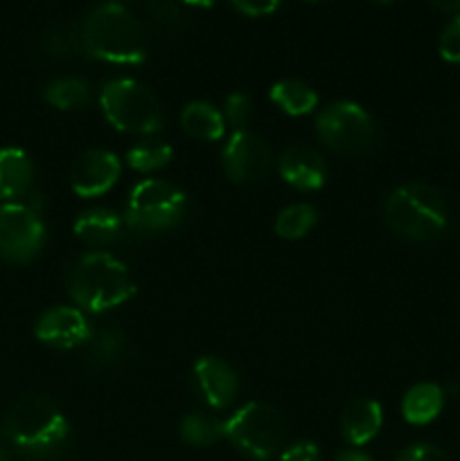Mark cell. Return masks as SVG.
<instances>
[{
  "label": "cell",
  "instance_id": "1",
  "mask_svg": "<svg viewBox=\"0 0 460 461\" xmlns=\"http://www.w3.org/2000/svg\"><path fill=\"white\" fill-rule=\"evenodd\" d=\"M79 52L108 63H143L147 41L138 16L122 3L95 5L77 27Z\"/></svg>",
  "mask_w": 460,
  "mask_h": 461
},
{
  "label": "cell",
  "instance_id": "2",
  "mask_svg": "<svg viewBox=\"0 0 460 461\" xmlns=\"http://www.w3.org/2000/svg\"><path fill=\"white\" fill-rule=\"evenodd\" d=\"M5 435L23 457L48 461L66 446L70 423L50 396L32 392L12 405L5 419Z\"/></svg>",
  "mask_w": 460,
  "mask_h": 461
},
{
  "label": "cell",
  "instance_id": "3",
  "mask_svg": "<svg viewBox=\"0 0 460 461\" xmlns=\"http://www.w3.org/2000/svg\"><path fill=\"white\" fill-rule=\"evenodd\" d=\"M68 293L79 309L104 313L135 295L131 270L108 252H86L68 273Z\"/></svg>",
  "mask_w": 460,
  "mask_h": 461
},
{
  "label": "cell",
  "instance_id": "4",
  "mask_svg": "<svg viewBox=\"0 0 460 461\" xmlns=\"http://www.w3.org/2000/svg\"><path fill=\"white\" fill-rule=\"evenodd\" d=\"M388 228L410 241H433L446 228L442 194L427 183H409L388 194L383 205Z\"/></svg>",
  "mask_w": 460,
  "mask_h": 461
},
{
  "label": "cell",
  "instance_id": "5",
  "mask_svg": "<svg viewBox=\"0 0 460 461\" xmlns=\"http://www.w3.org/2000/svg\"><path fill=\"white\" fill-rule=\"evenodd\" d=\"M99 104L106 120L122 133L153 135L165 124L156 95L133 79H113L102 86Z\"/></svg>",
  "mask_w": 460,
  "mask_h": 461
},
{
  "label": "cell",
  "instance_id": "6",
  "mask_svg": "<svg viewBox=\"0 0 460 461\" xmlns=\"http://www.w3.org/2000/svg\"><path fill=\"white\" fill-rule=\"evenodd\" d=\"M185 205V194L176 185L170 180L147 178L129 194L124 223L135 232H162L183 221Z\"/></svg>",
  "mask_w": 460,
  "mask_h": 461
},
{
  "label": "cell",
  "instance_id": "7",
  "mask_svg": "<svg viewBox=\"0 0 460 461\" xmlns=\"http://www.w3.org/2000/svg\"><path fill=\"white\" fill-rule=\"evenodd\" d=\"M225 437L242 455L264 461L284 444L287 423L273 405L248 403L225 421Z\"/></svg>",
  "mask_w": 460,
  "mask_h": 461
},
{
  "label": "cell",
  "instance_id": "8",
  "mask_svg": "<svg viewBox=\"0 0 460 461\" xmlns=\"http://www.w3.org/2000/svg\"><path fill=\"white\" fill-rule=\"evenodd\" d=\"M318 138L341 153H361L377 140V124L363 106L354 102H334L316 117Z\"/></svg>",
  "mask_w": 460,
  "mask_h": 461
},
{
  "label": "cell",
  "instance_id": "9",
  "mask_svg": "<svg viewBox=\"0 0 460 461\" xmlns=\"http://www.w3.org/2000/svg\"><path fill=\"white\" fill-rule=\"evenodd\" d=\"M45 243V225L39 212L25 203L0 205V257L16 264L34 259Z\"/></svg>",
  "mask_w": 460,
  "mask_h": 461
},
{
  "label": "cell",
  "instance_id": "10",
  "mask_svg": "<svg viewBox=\"0 0 460 461\" xmlns=\"http://www.w3.org/2000/svg\"><path fill=\"white\" fill-rule=\"evenodd\" d=\"M221 162L233 183H260L273 169V153L269 142L253 131H233L221 153Z\"/></svg>",
  "mask_w": 460,
  "mask_h": 461
},
{
  "label": "cell",
  "instance_id": "11",
  "mask_svg": "<svg viewBox=\"0 0 460 461\" xmlns=\"http://www.w3.org/2000/svg\"><path fill=\"white\" fill-rule=\"evenodd\" d=\"M122 174V162L115 153L104 149H86L70 167L72 192L81 198L106 194Z\"/></svg>",
  "mask_w": 460,
  "mask_h": 461
},
{
  "label": "cell",
  "instance_id": "12",
  "mask_svg": "<svg viewBox=\"0 0 460 461\" xmlns=\"http://www.w3.org/2000/svg\"><path fill=\"white\" fill-rule=\"evenodd\" d=\"M34 336L57 349H75L90 342V324L81 309L52 306L34 324Z\"/></svg>",
  "mask_w": 460,
  "mask_h": 461
},
{
  "label": "cell",
  "instance_id": "13",
  "mask_svg": "<svg viewBox=\"0 0 460 461\" xmlns=\"http://www.w3.org/2000/svg\"><path fill=\"white\" fill-rule=\"evenodd\" d=\"M194 385L212 410H225L239 394V378L235 369L221 358L203 356L194 365Z\"/></svg>",
  "mask_w": 460,
  "mask_h": 461
},
{
  "label": "cell",
  "instance_id": "14",
  "mask_svg": "<svg viewBox=\"0 0 460 461\" xmlns=\"http://www.w3.org/2000/svg\"><path fill=\"white\" fill-rule=\"evenodd\" d=\"M278 171L284 183L302 192H316L327 180L325 158L309 144H291L284 149L278 160Z\"/></svg>",
  "mask_w": 460,
  "mask_h": 461
},
{
  "label": "cell",
  "instance_id": "15",
  "mask_svg": "<svg viewBox=\"0 0 460 461\" xmlns=\"http://www.w3.org/2000/svg\"><path fill=\"white\" fill-rule=\"evenodd\" d=\"M383 410L373 399H352L341 414V432L347 444L365 446L379 435Z\"/></svg>",
  "mask_w": 460,
  "mask_h": 461
},
{
  "label": "cell",
  "instance_id": "16",
  "mask_svg": "<svg viewBox=\"0 0 460 461\" xmlns=\"http://www.w3.org/2000/svg\"><path fill=\"white\" fill-rule=\"evenodd\" d=\"M32 180H34V165L30 156L18 147L0 149V198L16 203V198L30 192Z\"/></svg>",
  "mask_w": 460,
  "mask_h": 461
},
{
  "label": "cell",
  "instance_id": "17",
  "mask_svg": "<svg viewBox=\"0 0 460 461\" xmlns=\"http://www.w3.org/2000/svg\"><path fill=\"white\" fill-rule=\"evenodd\" d=\"M77 237L93 246H106V243H115L122 237L124 230V221L117 212L106 210V207H93L77 216L75 225H72Z\"/></svg>",
  "mask_w": 460,
  "mask_h": 461
},
{
  "label": "cell",
  "instance_id": "18",
  "mask_svg": "<svg viewBox=\"0 0 460 461\" xmlns=\"http://www.w3.org/2000/svg\"><path fill=\"white\" fill-rule=\"evenodd\" d=\"M445 408V392L436 383H418L406 392L401 401V414L413 426H427L436 421Z\"/></svg>",
  "mask_w": 460,
  "mask_h": 461
},
{
  "label": "cell",
  "instance_id": "19",
  "mask_svg": "<svg viewBox=\"0 0 460 461\" xmlns=\"http://www.w3.org/2000/svg\"><path fill=\"white\" fill-rule=\"evenodd\" d=\"M180 126L188 135L197 140H207L215 142L225 133L224 113L207 102H189L180 111Z\"/></svg>",
  "mask_w": 460,
  "mask_h": 461
},
{
  "label": "cell",
  "instance_id": "20",
  "mask_svg": "<svg viewBox=\"0 0 460 461\" xmlns=\"http://www.w3.org/2000/svg\"><path fill=\"white\" fill-rule=\"evenodd\" d=\"M271 102L287 115H309L318 106V93L300 79H282L271 86Z\"/></svg>",
  "mask_w": 460,
  "mask_h": 461
},
{
  "label": "cell",
  "instance_id": "21",
  "mask_svg": "<svg viewBox=\"0 0 460 461\" xmlns=\"http://www.w3.org/2000/svg\"><path fill=\"white\" fill-rule=\"evenodd\" d=\"M43 97L45 102L61 111L81 108L90 99V84L81 77H59L45 86Z\"/></svg>",
  "mask_w": 460,
  "mask_h": 461
},
{
  "label": "cell",
  "instance_id": "22",
  "mask_svg": "<svg viewBox=\"0 0 460 461\" xmlns=\"http://www.w3.org/2000/svg\"><path fill=\"white\" fill-rule=\"evenodd\" d=\"M180 437H183L185 444L206 448V446H212L219 439H224L225 423L215 417H207L203 412H189L180 421Z\"/></svg>",
  "mask_w": 460,
  "mask_h": 461
},
{
  "label": "cell",
  "instance_id": "23",
  "mask_svg": "<svg viewBox=\"0 0 460 461\" xmlns=\"http://www.w3.org/2000/svg\"><path fill=\"white\" fill-rule=\"evenodd\" d=\"M124 347H126V338L120 329L115 327L102 329V331L90 340L88 354H86V365L93 369L108 367V365L120 360V356L124 354Z\"/></svg>",
  "mask_w": 460,
  "mask_h": 461
},
{
  "label": "cell",
  "instance_id": "24",
  "mask_svg": "<svg viewBox=\"0 0 460 461\" xmlns=\"http://www.w3.org/2000/svg\"><path fill=\"white\" fill-rule=\"evenodd\" d=\"M174 151L165 140L144 138L126 151V162L135 171H156L162 169L171 160Z\"/></svg>",
  "mask_w": 460,
  "mask_h": 461
},
{
  "label": "cell",
  "instance_id": "25",
  "mask_svg": "<svg viewBox=\"0 0 460 461\" xmlns=\"http://www.w3.org/2000/svg\"><path fill=\"white\" fill-rule=\"evenodd\" d=\"M316 225V210L309 203L284 207L275 219V234L282 239H302Z\"/></svg>",
  "mask_w": 460,
  "mask_h": 461
},
{
  "label": "cell",
  "instance_id": "26",
  "mask_svg": "<svg viewBox=\"0 0 460 461\" xmlns=\"http://www.w3.org/2000/svg\"><path fill=\"white\" fill-rule=\"evenodd\" d=\"M224 120L233 126L235 131L246 129L251 120V97L246 93H230L224 104Z\"/></svg>",
  "mask_w": 460,
  "mask_h": 461
},
{
  "label": "cell",
  "instance_id": "27",
  "mask_svg": "<svg viewBox=\"0 0 460 461\" xmlns=\"http://www.w3.org/2000/svg\"><path fill=\"white\" fill-rule=\"evenodd\" d=\"M41 48L52 57H66L70 52H79V43H77V30H52L43 36Z\"/></svg>",
  "mask_w": 460,
  "mask_h": 461
},
{
  "label": "cell",
  "instance_id": "28",
  "mask_svg": "<svg viewBox=\"0 0 460 461\" xmlns=\"http://www.w3.org/2000/svg\"><path fill=\"white\" fill-rule=\"evenodd\" d=\"M440 57L449 63H460V14H454L442 30Z\"/></svg>",
  "mask_w": 460,
  "mask_h": 461
},
{
  "label": "cell",
  "instance_id": "29",
  "mask_svg": "<svg viewBox=\"0 0 460 461\" xmlns=\"http://www.w3.org/2000/svg\"><path fill=\"white\" fill-rule=\"evenodd\" d=\"M397 461H449V457L433 444H413L397 455Z\"/></svg>",
  "mask_w": 460,
  "mask_h": 461
},
{
  "label": "cell",
  "instance_id": "30",
  "mask_svg": "<svg viewBox=\"0 0 460 461\" xmlns=\"http://www.w3.org/2000/svg\"><path fill=\"white\" fill-rule=\"evenodd\" d=\"M280 461H320V448L314 441H298L284 450Z\"/></svg>",
  "mask_w": 460,
  "mask_h": 461
},
{
  "label": "cell",
  "instance_id": "31",
  "mask_svg": "<svg viewBox=\"0 0 460 461\" xmlns=\"http://www.w3.org/2000/svg\"><path fill=\"white\" fill-rule=\"evenodd\" d=\"M233 7L237 9V12H242L244 16L260 18L273 14L280 5L275 3V0H237V3H233Z\"/></svg>",
  "mask_w": 460,
  "mask_h": 461
},
{
  "label": "cell",
  "instance_id": "32",
  "mask_svg": "<svg viewBox=\"0 0 460 461\" xmlns=\"http://www.w3.org/2000/svg\"><path fill=\"white\" fill-rule=\"evenodd\" d=\"M147 9L153 14V18L161 23H171V25H176V23L180 21V9L176 7L174 3H153L147 5Z\"/></svg>",
  "mask_w": 460,
  "mask_h": 461
},
{
  "label": "cell",
  "instance_id": "33",
  "mask_svg": "<svg viewBox=\"0 0 460 461\" xmlns=\"http://www.w3.org/2000/svg\"><path fill=\"white\" fill-rule=\"evenodd\" d=\"M334 461H374V459L370 457V455L359 453V450H343V453Z\"/></svg>",
  "mask_w": 460,
  "mask_h": 461
},
{
  "label": "cell",
  "instance_id": "34",
  "mask_svg": "<svg viewBox=\"0 0 460 461\" xmlns=\"http://www.w3.org/2000/svg\"><path fill=\"white\" fill-rule=\"evenodd\" d=\"M0 461H12V459H9V455H7V453H5V450H3V448H0Z\"/></svg>",
  "mask_w": 460,
  "mask_h": 461
}]
</instances>
